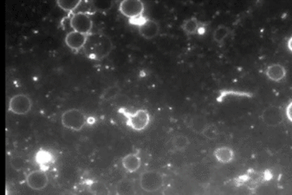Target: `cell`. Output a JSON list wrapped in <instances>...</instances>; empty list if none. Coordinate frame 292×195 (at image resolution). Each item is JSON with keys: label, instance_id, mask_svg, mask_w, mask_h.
I'll use <instances>...</instances> for the list:
<instances>
[{"label": "cell", "instance_id": "cell-17", "mask_svg": "<svg viewBox=\"0 0 292 195\" xmlns=\"http://www.w3.org/2000/svg\"><path fill=\"white\" fill-rule=\"evenodd\" d=\"M89 191L93 195H110V189L105 183L99 181H92L89 185Z\"/></svg>", "mask_w": 292, "mask_h": 195}, {"label": "cell", "instance_id": "cell-20", "mask_svg": "<svg viewBox=\"0 0 292 195\" xmlns=\"http://www.w3.org/2000/svg\"><path fill=\"white\" fill-rule=\"evenodd\" d=\"M81 4V0H59L57 1V5L63 10L69 12V13L71 12L73 13V11L79 8Z\"/></svg>", "mask_w": 292, "mask_h": 195}, {"label": "cell", "instance_id": "cell-28", "mask_svg": "<svg viewBox=\"0 0 292 195\" xmlns=\"http://www.w3.org/2000/svg\"><path fill=\"white\" fill-rule=\"evenodd\" d=\"M287 46L289 50L292 52V37H290V39L288 40Z\"/></svg>", "mask_w": 292, "mask_h": 195}, {"label": "cell", "instance_id": "cell-2", "mask_svg": "<svg viewBox=\"0 0 292 195\" xmlns=\"http://www.w3.org/2000/svg\"><path fill=\"white\" fill-rule=\"evenodd\" d=\"M119 112L125 116L127 125L137 132L146 129V127L150 122L149 113L145 109H139L134 112H129L125 110V108H121Z\"/></svg>", "mask_w": 292, "mask_h": 195}, {"label": "cell", "instance_id": "cell-3", "mask_svg": "<svg viewBox=\"0 0 292 195\" xmlns=\"http://www.w3.org/2000/svg\"><path fill=\"white\" fill-rule=\"evenodd\" d=\"M61 122L66 129L73 131H81L86 125L87 118L81 111L72 108L63 113Z\"/></svg>", "mask_w": 292, "mask_h": 195}, {"label": "cell", "instance_id": "cell-19", "mask_svg": "<svg viewBox=\"0 0 292 195\" xmlns=\"http://www.w3.org/2000/svg\"><path fill=\"white\" fill-rule=\"evenodd\" d=\"M230 29L225 25H220L214 30L213 34V38L217 43L222 44L225 41L226 37L230 35Z\"/></svg>", "mask_w": 292, "mask_h": 195}, {"label": "cell", "instance_id": "cell-11", "mask_svg": "<svg viewBox=\"0 0 292 195\" xmlns=\"http://www.w3.org/2000/svg\"><path fill=\"white\" fill-rule=\"evenodd\" d=\"M159 25L158 22L153 20L147 19L143 24L138 27L140 34L145 39H153L159 33Z\"/></svg>", "mask_w": 292, "mask_h": 195}, {"label": "cell", "instance_id": "cell-29", "mask_svg": "<svg viewBox=\"0 0 292 195\" xmlns=\"http://www.w3.org/2000/svg\"><path fill=\"white\" fill-rule=\"evenodd\" d=\"M61 195H73V193H69V192H66V193H62Z\"/></svg>", "mask_w": 292, "mask_h": 195}, {"label": "cell", "instance_id": "cell-4", "mask_svg": "<svg viewBox=\"0 0 292 195\" xmlns=\"http://www.w3.org/2000/svg\"><path fill=\"white\" fill-rule=\"evenodd\" d=\"M163 176L158 171H145L140 177V186L148 193L159 190L163 186Z\"/></svg>", "mask_w": 292, "mask_h": 195}, {"label": "cell", "instance_id": "cell-10", "mask_svg": "<svg viewBox=\"0 0 292 195\" xmlns=\"http://www.w3.org/2000/svg\"><path fill=\"white\" fill-rule=\"evenodd\" d=\"M89 35L76 31H71L65 36V43L72 50L79 52L82 48H85L87 43Z\"/></svg>", "mask_w": 292, "mask_h": 195}, {"label": "cell", "instance_id": "cell-14", "mask_svg": "<svg viewBox=\"0 0 292 195\" xmlns=\"http://www.w3.org/2000/svg\"><path fill=\"white\" fill-rule=\"evenodd\" d=\"M214 156L217 159L218 162L222 164H229L234 160L235 153L231 148L227 147H222L215 150L214 152Z\"/></svg>", "mask_w": 292, "mask_h": 195}, {"label": "cell", "instance_id": "cell-15", "mask_svg": "<svg viewBox=\"0 0 292 195\" xmlns=\"http://www.w3.org/2000/svg\"><path fill=\"white\" fill-rule=\"evenodd\" d=\"M116 195H136L133 183L127 179L119 181L116 185Z\"/></svg>", "mask_w": 292, "mask_h": 195}, {"label": "cell", "instance_id": "cell-16", "mask_svg": "<svg viewBox=\"0 0 292 195\" xmlns=\"http://www.w3.org/2000/svg\"><path fill=\"white\" fill-rule=\"evenodd\" d=\"M208 125L209 124H208L206 119L204 116H193L189 121V126L190 127L192 130L194 131L196 133H203Z\"/></svg>", "mask_w": 292, "mask_h": 195}, {"label": "cell", "instance_id": "cell-27", "mask_svg": "<svg viewBox=\"0 0 292 195\" xmlns=\"http://www.w3.org/2000/svg\"><path fill=\"white\" fill-rule=\"evenodd\" d=\"M286 115L288 120L292 123V101L286 107Z\"/></svg>", "mask_w": 292, "mask_h": 195}, {"label": "cell", "instance_id": "cell-24", "mask_svg": "<svg viewBox=\"0 0 292 195\" xmlns=\"http://www.w3.org/2000/svg\"><path fill=\"white\" fill-rule=\"evenodd\" d=\"M11 166L13 169L17 171H21L24 168L25 165V161L23 159L20 157V156H15L12 158L10 161Z\"/></svg>", "mask_w": 292, "mask_h": 195}, {"label": "cell", "instance_id": "cell-25", "mask_svg": "<svg viewBox=\"0 0 292 195\" xmlns=\"http://www.w3.org/2000/svg\"><path fill=\"white\" fill-rule=\"evenodd\" d=\"M93 5L97 10L104 12V11L111 9L113 2H110V1H94L93 2Z\"/></svg>", "mask_w": 292, "mask_h": 195}, {"label": "cell", "instance_id": "cell-7", "mask_svg": "<svg viewBox=\"0 0 292 195\" xmlns=\"http://www.w3.org/2000/svg\"><path fill=\"white\" fill-rule=\"evenodd\" d=\"M33 103L29 96L24 93H18L13 96L9 100V110L17 115H25L31 110Z\"/></svg>", "mask_w": 292, "mask_h": 195}, {"label": "cell", "instance_id": "cell-6", "mask_svg": "<svg viewBox=\"0 0 292 195\" xmlns=\"http://www.w3.org/2000/svg\"><path fill=\"white\" fill-rule=\"evenodd\" d=\"M119 9L121 14L132 21L143 17L145 5L140 0H124L120 4Z\"/></svg>", "mask_w": 292, "mask_h": 195}, {"label": "cell", "instance_id": "cell-22", "mask_svg": "<svg viewBox=\"0 0 292 195\" xmlns=\"http://www.w3.org/2000/svg\"><path fill=\"white\" fill-rule=\"evenodd\" d=\"M120 91H121V88L118 85H111L106 88V89H104L102 99L104 100H113L116 96H118Z\"/></svg>", "mask_w": 292, "mask_h": 195}, {"label": "cell", "instance_id": "cell-30", "mask_svg": "<svg viewBox=\"0 0 292 195\" xmlns=\"http://www.w3.org/2000/svg\"><path fill=\"white\" fill-rule=\"evenodd\" d=\"M79 195H93V194H92V193H90V192H89V193H81V194H79Z\"/></svg>", "mask_w": 292, "mask_h": 195}, {"label": "cell", "instance_id": "cell-13", "mask_svg": "<svg viewBox=\"0 0 292 195\" xmlns=\"http://www.w3.org/2000/svg\"><path fill=\"white\" fill-rule=\"evenodd\" d=\"M286 70L282 65L278 64L269 65L266 69V76L271 81H280L286 77Z\"/></svg>", "mask_w": 292, "mask_h": 195}, {"label": "cell", "instance_id": "cell-18", "mask_svg": "<svg viewBox=\"0 0 292 195\" xmlns=\"http://www.w3.org/2000/svg\"><path fill=\"white\" fill-rule=\"evenodd\" d=\"M182 28L185 33L192 35V34H195L199 31L200 24L197 19L192 17L184 22Z\"/></svg>", "mask_w": 292, "mask_h": 195}, {"label": "cell", "instance_id": "cell-1", "mask_svg": "<svg viewBox=\"0 0 292 195\" xmlns=\"http://www.w3.org/2000/svg\"><path fill=\"white\" fill-rule=\"evenodd\" d=\"M85 48L90 58L102 60L111 52L112 42L103 34H89Z\"/></svg>", "mask_w": 292, "mask_h": 195}, {"label": "cell", "instance_id": "cell-9", "mask_svg": "<svg viewBox=\"0 0 292 195\" xmlns=\"http://www.w3.org/2000/svg\"><path fill=\"white\" fill-rule=\"evenodd\" d=\"M261 118L268 126H278L283 121L282 109L279 107H269L262 112Z\"/></svg>", "mask_w": 292, "mask_h": 195}, {"label": "cell", "instance_id": "cell-21", "mask_svg": "<svg viewBox=\"0 0 292 195\" xmlns=\"http://www.w3.org/2000/svg\"><path fill=\"white\" fill-rule=\"evenodd\" d=\"M172 145L177 151H185L189 147V138L185 135H177L172 140Z\"/></svg>", "mask_w": 292, "mask_h": 195}, {"label": "cell", "instance_id": "cell-23", "mask_svg": "<svg viewBox=\"0 0 292 195\" xmlns=\"http://www.w3.org/2000/svg\"><path fill=\"white\" fill-rule=\"evenodd\" d=\"M202 134L208 139H215L218 135V128L213 124H209L205 128Z\"/></svg>", "mask_w": 292, "mask_h": 195}, {"label": "cell", "instance_id": "cell-26", "mask_svg": "<svg viewBox=\"0 0 292 195\" xmlns=\"http://www.w3.org/2000/svg\"><path fill=\"white\" fill-rule=\"evenodd\" d=\"M50 160H51V157H50V155L46 152H44V151H41V152H38L37 155V161L39 164H48V162H50Z\"/></svg>", "mask_w": 292, "mask_h": 195}, {"label": "cell", "instance_id": "cell-12", "mask_svg": "<svg viewBox=\"0 0 292 195\" xmlns=\"http://www.w3.org/2000/svg\"><path fill=\"white\" fill-rule=\"evenodd\" d=\"M122 165L127 172H137L141 165V160L139 155L137 153H131L125 156L122 160Z\"/></svg>", "mask_w": 292, "mask_h": 195}, {"label": "cell", "instance_id": "cell-31", "mask_svg": "<svg viewBox=\"0 0 292 195\" xmlns=\"http://www.w3.org/2000/svg\"><path fill=\"white\" fill-rule=\"evenodd\" d=\"M249 195H258V194H257V193H256V192H252V193H249Z\"/></svg>", "mask_w": 292, "mask_h": 195}, {"label": "cell", "instance_id": "cell-5", "mask_svg": "<svg viewBox=\"0 0 292 195\" xmlns=\"http://www.w3.org/2000/svg\"><path fill=\"white\" fill-rule=\"evenodd\" d=\"M70 26L73 31L89 35L91 34L93 23L91 17H89L87 13L78 12L73 13L71 17Z\"/></svg>", "mask_w": 292, "mask_h": 195}, {"label": "cell", "instance_id": "cell-8", "mask_svg": "<svg viewBox=\"0 0 292 195\" xmlns=\"http://www.w3.org/2000/svg\"><path fill=\"white\" fill-rule=\"evenodd\" d=\"M49 183L47 175L43 170H35L29 172L26 177V184L33 190H42Z\"/></svg>", "mask_w": 292, "mask_h": 195}]
</instances>
